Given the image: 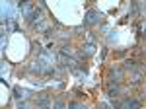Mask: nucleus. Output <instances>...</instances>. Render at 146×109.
<instances>
[{"label":"nucleus","mask_w":146,"mask_h":109,"mask_svg":"<svg viewBox=\"0 0 146 109\" xmlns=\"http://www.w3.org/2000/svg\"><path fill=\"white\" fill-rule=\"evenodd\" d=\"M125 107H127V109H138V107H140V103L135 101V99H133V101L129 99V101H125Z\"/></svg>","instance_id":"obj_1"},{"label":"nucleus","mask_w":146,"mask_h":109,"mask_svg":"<svg viewBox=\"0 0 146 109\" xmlns=\"http://www.w3.org/2000/svg\"><path fill=\"white\" fill-rule=\"evenodd\" d=\"M68 109H84V107H82V105H78V103H70V105H68Z\"/></svg>","instance_id":"obj_2"},{"label":"nucleus","mask_w":146,"mask_h":109,"mask_svg":"<svg viewBox=\"0 0 146 109\" xmlns=\"http://www.w3.org/2000/svg\"><path fill=\"white\" fill-rule=\"evenodd\" d=\"M62 107H64V103H62V101H56V103H55V109H62Z\"/></svg>","instance_id":"obj_3"}]
</instances>
